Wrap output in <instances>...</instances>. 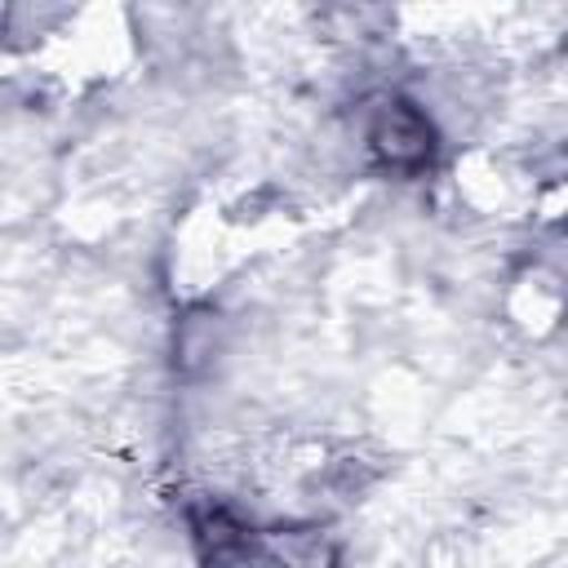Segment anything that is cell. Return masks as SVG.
Returning <instances> with one entry per match:
<instances>
[{
  "instance_id": "1",
  "label": "cell",
  "mask_w": 568,
  "mask_h": 568,
  "mask_svg": "<svg viewBox=\"0 0 568 568\" xmlns=\"http://www.w3.org/2000/svg\"><path fill=\"white\" fill-rule=\"evenodd\" d=\"M364 142L373 151V160L390 173H417L430 164L435 155V129H430V115L408 102V98H386L373 115H368V129H364Z\"/></svg>"
},
{
  "instance_id": "2",
  "label": "cell",
  "mask_w": 568,
  "mask_h": 568,
  "mask_svg": "<svg viewBox=\"0 0 568 568\" xmlns=\"http://www.w3.org/2000/svg\"><path fill=\"white\" fill-rule=\"evenodd\" d=\"M266 546H271V555H275L284 568H333V546H328L315 528L275 532Z\"/></svg>"
}]
</instances>
